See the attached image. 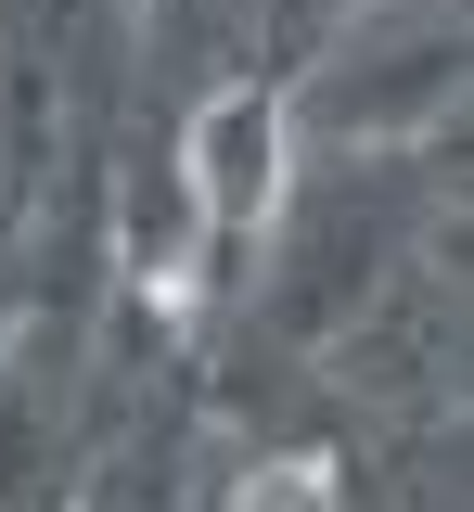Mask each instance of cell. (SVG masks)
<instances>
[{"label":"cell","instance_id":"6da1fadb","mask_svg":"<svg viewBox=\"0 0 474 512\" xmlns=\"http://www.w3.org/2000/svg\"><path fill=\"white\" fill-rule=\"evenodd\" d=\"M193 205L218 231H257L282 205V103L270 90H218L193 116Z\"/></svg>","mask_w":474,"mask_h":512},{"label":"cell","instance_id":"7a4b0ae2","mask_svg":"<svg viewBox=\"0 0 474 512\" xmlns=\"http://www.w3.org/2000/svg\"><path fill=\"white\" fill-rule=\"evenodd\" d=\"M231 512H346V487H334L321 448H282V461H257V474L231 487Z\"/></svg>","mask_w":474,"mask_h":512}]
</instances>
